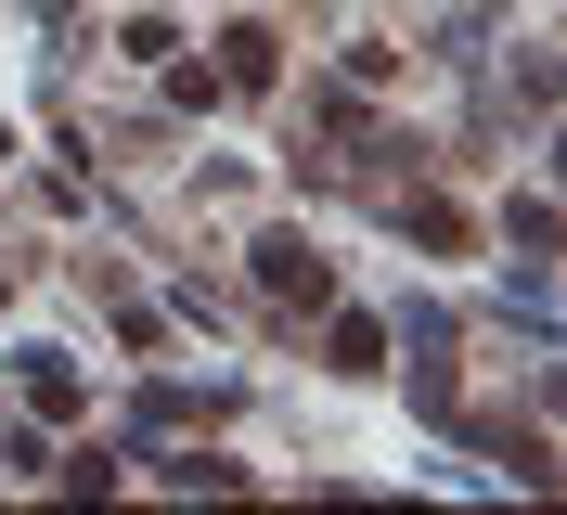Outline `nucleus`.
Here are the masks:
<instances>
[{"label": "nucleus", "instance_id": "f257e3e1", "mask_svg": "<svg viewBox=\"0 0 567 515\" xmlns=\"http://www.w3.org/2000/svg\"><path fill=\"white\" fill-rule=\"evenodd\" d=\"M258 284H271L284 309H322V297H336V271H322V258H310L297 233H271V245H258Z\"/></svg>", "mask_w": 567, "mask_h": 515}, {"label": "nucleus", "instance_id": "f03ea898", "mask_svg": "<svg viewBox=\"0 0 567 515\" xmlns=\"http://www.w3.org/2000/svg\"><path fill=\"white\" fill-rule=\"evenodd\" d=\"M271 78H284V39L271 27H233V39H219V91H271Z\"/></svg>", "mask_w": 567, "mask_h": 515}, {"label": "nucleus", "instance_id": "7ed1b4c3", "mask_svg": "<svg viewBox=\"0 0 567 515\" xmlns=\"http://www.w3.org/2000/svg\"><path fill=\"white\" fill-rule=\"evenodd\" d=\"M336 374H388V322L349 309V322H336Z\"/></svg>", "mask_w": 567, "mask_h": 515}]
</instances>
